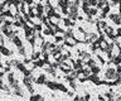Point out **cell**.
<instances>
[{"instance_id": "3957f363", "label": "cell", "mask_w": 121, "mask_h": 101, "mask_svg": "<svg viewBox=\"0 0 121 101\" xmlns=\"http://www.w3.org/2000/svg\"><path fill=\"white\" fill-rule=\"evenodd\" d=\"M107 18L110 20H112L116 25H121V15L119 13H110L107 15Z\"/></svg>"}, {"instance_id": "5bb4252c", "label": "cell", "mask_w": 121, "mask_h": 101, "mask_svg": "<svg viewBox=\"0 0 121 101\" xmlns=\"http://www.w3.org/2000/svg\"><path fill=\"white\" fill-rule=\"evenodd\" d=\"M77 81L79 82V83H85L86 81H88V76H86L83 72H81L78 75V77H77Z\"/></svg>"}, {"instance_id": "f1b7e54d", "label": "cell", "mask_w": 121, "mask_h": 101, "mask_svg": "<svg viewBox=\"0 0 121 101\" xmlns=\"http://www.w3.org/2000/svg\"><path fill=\"white\" fill-rule=\"evenodd\" d=\"M51 66L53 67V68H56V70H58L59 68V63L56 61V59H53V61L51 62Z\"/></svg>"}, {"instance_id": "8d00e7d4", "label": "cell", "mask_w": 121, "mask_h": 101, "mask_svg": "<svg viewBox=\"0 0 121 101\" xmlns=\"http://www.w3.org/2000/svg\"><path fill=\"white\" fill-rule=\"evenodd\" d=\"M4 85H5V83H4V81L1 80V78H0V90H3V87H4Z\"/></svg>"}, {"instance_id": "ba28073f", "label": "cell", "mask_w": 121, "mask_h": 101, "mask_svg": "<svg viewBox=\"0 0 121 101\" xmlns=\"http://www.w3.org/2000/svg\"><path fill=\"white\" fill-rule=\"evenodd\" d=\"M0 53L3 56H5V57H10V56L13 54V51H10L9 48H6L5 44H0Z\"/></svg>"}, {"instance_id": "7a4b0ae2", "label": "cell", "mask_w": 121, "mask_h": 101, "mask_svg": "<svg viewBox=\"0 0 121 101\" xmlns=\"http://www.w3.org/2000/svg\"><path fill=\"white\" fill-rule=\"evenodd\" d=\"M23 31H24L25 38H29V37L34 35V27L29 25L28 23H25V24H24V27H23Z\"/></svg>"}, {"instance_id": "74e56055", "label": "cell", "mask_w": 121, "mask_h": 101, "mask_svg": "<svg viewBox=\"0 0 121 101\" xmlns=\"http://www.w3.org/2000/svg\"><path fill=\"white\" fill-rule=\"evenodd\" d=\"M115 99H116V100H121V95H119V96H116Z\"/></svg>"}, {"instance_id": "7c38bea8", "label": "cell", "mask_w": 121, "mask_h": 101, "mask_svg": "<svg viewBox=\"0 0 121 101\" xmlns=\"http://www.w3.org/2000/svg\"><path fill=\"white\" fill-rule=\"evenodd\" d=\"M45 72H47V73H49V75H51V76L52 77H57V70L56 68H53V67L52 66H47V67H45Z\"/></svg>"}, {"instance_id": "44dd1931", "label": "cell", "mask_w": 121, "mask_h": 101, "mask_svg": "<svg viewBox=\"0 0 121 101\" xmlns=\"http://www.w3.org/2000/svg\"><path fill=\"white\" fill-rule=\"evenodd\" d=\"M9 85H10V87L13 88V90L14 88H18L19 86H20V85H19V80H17V78H14L11 82H9Z\"/></svg>"}, {"instance_id": "2e32d148", "label": "cell", "mask_w": 121, "mask_h": 101, "mask_svg": "<svg viewBox=\"0 0 121 101\" xmlns=\"http://www.w3.org/2000/svg\"><path fill=\"white\" fill-rule=\"evenodd\" d=\"M24 24H25V23H23L22 20H17V19H14V20H13V28L20 29V28L24 27Z\"/></svg>"}, {"instance_id": "d6a6232c", "label": "cell", "mask_w": 121, "mask_h": 101, "mask_svg": "<svg viewBox=\"0 0 121 101\" xmlns=\"http://www.w3.org/2000/svg\"><path fill=\"white\" fill-rule=\"evenodd\" d=\"M83 100H91V95H90L87 91H86V93H85V96H83Z\"/></svg>"}, {"instance_id": "d6986e66", "label": "cell", "mask_w": 121, "mask_h": 101, "mask_svg": "<svg viewBox=\"0 0 121 101\" xmlns=\"http://www.w3.org/2000/svg\"><path fill=\"white\" fill-rule=\"evenodd\" d=\"M13 93H14L15 96H20V97L24 96V92H23V90L20 88V86H19L18 88H14V90H13Z\"/></svg>"}, {"instance_id": "83f0119b", "label": "cell", "mask_w": 121, "mask_h": 101, "mask_svg": "<svg viewBox=\"0 0 121 101\" xmlns=\"http://www.w3.org/2000/svg\"><path fill=\"white\" fill-rule=\"evenodd\" d=\"M54 14H56V9H54V8H53V6H52V8L49 9V12L47 13V17H48V18H52L53 15H54Z\"/></svg>"}, {"instance_id": "484cf974", "label": "cell", "mask_w": 121, "mask_h": 101, "mask_svg": "<svg viewBox=\"0 0 121 101\" xmlns=\"http://www.w3.org/2000/svg\"><path fill=\"white\" fill-rule=\"evenodd\" d=\"M49 56H51V53L48 51H42V58L43 59H49Z\"/></svg>"}, {"instance_id": "4dcf8cb0", "label": "cell", "mask_w": 121, "mask_h": 101, "mask_svg": "<svg viewBox=\"0 0 121 101\" xmlns=\"http://www.w3.org/2000/svg\"><path fill=\"white\" fill-rule=\"evenodd\" d=\"M23 63L28 66V65H30V63H32V59L28 58V57H24V59H23Z\"/></svg>"}, {"instance_id": "f546056e", "label": "cell", "mask_w": 121, "mask_h": 101, "mask_svg": "<svg viewBox=\"0 0 121 101\" xmlns=\"http://www.w3.org/2000/svg\"><path fill=\"white\" fill-rule=\"evenodd\" d=\"M11 68H13L11 66H6V65H5V67H3V70H4V72H5V73L11 72Z\"/></svg>"}, {"instance_id": "7402d4cb", "label": "cell", "mask_w": 121, "mask_h": 101, "mask_svg": "<svg viewBox=\"0 0 121 101\" xmlns=\"http://www.w3.org/2000/svg\"><path fill=\"white\" fill-rule=\"evenodd\" d=\"M86 65L88 66V67H92V66H95V65H97V62H96V59H95L93 57H91L88 61H86Z\"/></svg>"}, {"instance_id": "4316f807", "label": "cell", "mask_w": 121, "mask_h": 101, "mask_svg": "<svg viewBox=\"0 0 121 101\" xmlns=\"http://www.w3.org/2000/svg\"><path fill=\"white\" fill-rule=\"evenodd\" d=\"M14 73L13 72H9V73H8V76H6V81H8V83H9V82H11V81H13L14 80Z\"/></svg>"}, {"instance_id": "9a60e30c", "label": "cell", "mask_w": 121, "mask_h": 101, "mask_svg": "<svg viewBox=\"0 0 121 101\" xmlns=\"http://www.w3.org/2000/svg\"><path fill=\"white\" fill-rule=\"evenodd\" d=\"M57 91H60V92H64V93H67L68 91V88L64 86L63 83H60V82H57Z\"/></svg>"}, {"instance_id": "6da1fadb", "label": "cell", "mask_w": 121, "mask_h": 101, "mask_svg": "<svg viewBox=\"0 0 121 101\" xmlns=\"http://www.w3.org/2000/svg\"><path fill=\"white\" fill-rule=\"evenodd\" d=\"M88 81L92 82V83H95L96 86H104L102 80L100 78V75H97V73H91L88 76Z\"/></svg>"}, {"instance_id": "ffe728a7", "label": "cell", "mask_w": 121, "mask_h": 101, "mask_svg": "<svg viewBox=\"0 0 121 101\" xmlns=\"http://www.w3.org/2000/svg\"><path fill=\"white\" fill-rule=\"evenodd\" d=\"M18 53L23 56V57H26V48L24 46H20V47H18Z\"/></svg>"}, {"instance_id": "52a82bcc", "label": "cell", "mask_w": 121, "mask_h": 101, "mask_svg": "<svg viewBox=\"0 0 121 101\" xmlns=\"http://www.w3.org/2000/svg\"><path fill=\"white\" fill-rule=\"evenodd\" d=\"M47 75H44V73H42V75H39V76H37V78H35V82L34 83H37V85H39V86H42V85H45V82H47Z\"/></svg>"}, {"instance_id": "f35d334b", "label": "cell", "mask_w": 121, "mask_h": 101, "mask_svg": "<svg viewBox=\"0 0 121 101\" xmlns=\"http://www.w3.org/2000/svg\"><path fill=\"white\" fill-rule=\"evenodd\" d=\"M4 34H3V33H1V31H0V37H3Z\"/></svg>"}, {"instance_id": "d590c367", "label": "cell", "mask_w": 121, "mask_h": 101, "mask_svg": "<svg viewBox=\"0 0 121 101\" xmlns=\"http://www.w3.org/2000/svg\"><path fill=\"white\" fill-rule=\"evenodd\" d=\"M4 75H5L4 70H3V68H0V78H3V77H4Z\"/></svg>"}, {"instance_id": "cb8c5ba5", "label": "cell", "mask_w": 121, "mask_h": 101, "mask_svg": "<svg viewBox=\"0 0 121 101\" xmlns=\"http://www.w3.org/2000/svg\"><path fill=\"white\" fill-rule=\"evenodd\" d=\"M112 63H113L115 66L120 65V63H121V56H116V57H113V58H112Z\"/></svg>"}, {"instance_id": "ab89813d", "label": "cell", "mask_w": 121, "mask_h": 101, "mask_svg": "<svg viewBox=\"0 0 121 101\" xmlns=\"http://www.w3.org/2000/svg\"><path fill=\"white\" fill-rule=\"evenodd\" d=\"M120 90H121V86H120Z\"/></svg>"}, {"instance_id": "8992f818", "label": "cell", "mask_w": 121, "mask_h": 101, "mask_svg": "<svg viewBox=\"0 0 121 101\" xmlns=\"http://www.w3.org/2000/svg\"><path fill=\"white\" fill-rule=\"evenodd\" d=\"M63 44H64L67 48H74L78 43H77V40H76L74 38H68V39H64Z\"/></svg>"}, {"instance_id": "4fadbf2b", "label": "cell", "mask_w": 121, "mask_h": 101, "mask_svg": "<svg viewBox=\"0 0 121 101\" xmlns=\"http://www.w3.org/2000/svg\"><path fill=\"white\" fill-rule=\"evenodd\" d=\"M11 43H13L17 48H18V47H20V46H23V40H22V38H20L19 35H15V37H14V39L11 40Z\"/></svg>"}, {"instance_id": "1f68e13d", "label": "cell", "mask_w": 121, "mask_h": 101, "mask_svg": "<svg viewBox=\"0 0 121 101\" xmlns=\"http://www.w3.org/2000/svg\"><path fill=\"white\" fill-rule=\"evenodd\" d=\"M25 87H26V90H28V91H29L30 93H34V92H35V90H34V88H33V85H29V86H25Z\"/></svg>"}, {"instance_id": "5b68a950", "label": "cell", "mask_w": 121, "mask_h": 101, "mask_svg": "<svg viewBox=\"0 0 121 101\" xmlns=\"http://www.w3.org/2000/svg\"><path fill=\"white\" fill-rule=\"evenodd\" d=\"M62 23L64 24V27L66 28H74L76 27V20H71L68 17H66V18H62Z\"/></svg>"}, {"instance_id": "8fae6325", "label": "cell", "mask_w": 121, "mask_h": 101, "mask_svg": "<svg viewBox=\"0 0 121 101\" xmlns=\"http://www.w3.org/2000/svg\"><path fill=\"white\" fill-rule=\"evenodd\" d=\"M32 62H33V65L35 66L37 68H43V67L45 66V61H44V59L42 58V57L38 58L37 61H32Z\"/></svg>"}, {"instance_id": "ac0fdd59", "label": "cell", "mask_w": 121, "mask_h": 101, "mask_svg": "<svg viewBox=\"0 0 121 101\" xmlns=\"http://www.w3.org/2000/svg\"><path fill=\"white\" fill-rule=\"evenodd\" d=\"M64 42V38L62 34H56L54 35V43L56 44H59V43H63Z\"/></svg>"}, {"instance_id": "e575fe53", "label": "cell", "mask_w": 121, "mask_h": 101, "mask_svg": "<svg viewBox=\"0 0 121 101\" xmlns=\"http://www.w3.org/2000/svg\"><path fill=\"white\" fill-rule=\"evenodd\" d=\"M67 95L69 96V97H73V96H74V95H73V90H72V91H69V90H68V91H67Z\"/></svg>"}, {"instance_id": "603a6c76", "label": "cell", "mask_w": 121, "mask_h": 101, "mask_svg": "<svg viewBox=\"0 0 121 101\" xmlns=\"http://www.w3.org/2000/svg\"><path fill=\"white\" fill-rule=\"evenodd\" d=\"M30 100H44V97L38 93H30Z\"/></svg>"}, {"instance_id": "277c9868", "label": "cell", "mask_w": 121, "mask_h": 101, "mask_svg": "<svg viewBox=\"0 0 121 101\" xmlns=\"http://www.w3.org/2000/svg\"><path fill=\"white\" fill-rule=\"evenodd\" d=\"M35 76L32 73L29 75V76H24V78H23V83H24V86H29V85H33L34 82H35Z\"/></svg>"}, {"instance_id": "e0dca14e", "label": "cell", "mask_w": 121, "mask_h": 101, "mask_svg": "<svg viewBox=\"0 0 121 101\" xmlns=\"http://www.w3.org/2000/svg\"><path fill=\"white\" fill-rule=\"evenodd\" d=\"M17 70L19 71V72H22V73H24L26 70H28V67H26V65H24L23 62H19V65L17 66Z\"/></svg>"}, {"instance_id": "836d02e7", "label": "cell", "mask_w": 121, "mask_h": 101, "mask_svg": "<svg viewBox=\"0 0 121 101\" xmlns=\"http://www.w3.org/2000/svg\"><path fill=\"white\" fill-rule=\"evenodd\" d=\"M97 99L98 100H106V97H105V95H101L100 93V95H97Z\"/></svg>"}, {"instance_id": "d4e9b609", "label": "cell", "mask_w": 121, "mask_h": 101, "mask_svg": "<svg viewBox=\"0 0 121 101\" xmlns=\"http://www.w3.org/2000/svg\"><path fill=\"white\" fill-rule=\"evenodd\" d=\"M19 59H15V58H13V59H10V66L13 67V68H17V66L19 65Z\"/></svg>"}, {"instance_id": "30bf717a", "label": "cell", "mask_w": 121, "mask_h": 101, "mask_svg": "<svg viewBox=\"0 0 121 101\" xmlns=\"http://www.w3.org/2000/svg\"><path fill=\"white\" fill-rule=\"evenodd\" d=\"M45 86L51 90V91H57V81H51V80H47L45 82Z\"/></svg>"}, {"instance_id": "9c48e42d", "label": "cell", "mask_w": 121, "mask_h": 101, "mask_svg": "<svg viewBox=\"0 0 121 101\" xmlns=\"http://www.w3.org/2000/svg\"><path fill=\"white\" fill-rule=\"evenodd\" d=\"M42 57V51L40 49H33L32 51V54H30V59L32 61H37L38 58H40Z\"/></svg>"}]
</instances>
